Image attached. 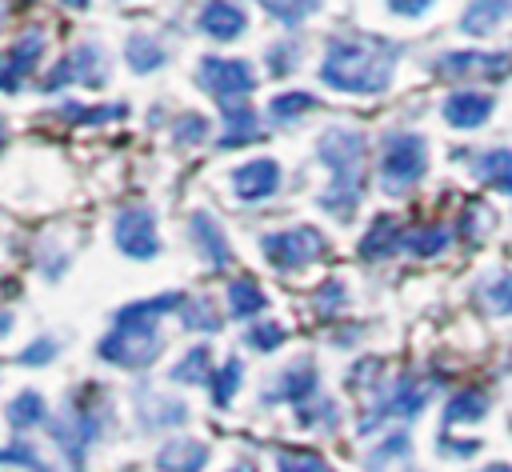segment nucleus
<instances>
[{
  "mask_svg": "<svg viewBox=\"0 0 512 472\" xmlns=\"http://www.w3.org/2000/svg\"><path fill=\"white\" fill-rule=\"evenodd\" d=\"M396 56L400 48L384 36L340 32L324 44L320 84H328L332 92H348V96H380L396 76Z\"/></svg>",
  "mask_w": 512,
  "mask_h": 472,
  "instance_id": "obj_1",
  "label": "nucleus"
},
{
  "mask_svg": "<svg viewBox=\"0 0 512 472\" xmlns=\"http://www.w3.org/2000/svg\"><path fill=\"white\" fill-rule=\"evenodd\" d=\"M364 156H368V140L356 128L332 124L320 140H316V160L328 168V184L320 192V208L332 212L336 220H348L364 196Z\"/></svg>",
  "mask_w": 512,
  "mask_h": 472,
  "instance_id": "obj_2",
  "label": "nucleus"
},
{
  "mask_svg": "<svg viewBox=\"0 0 512 472\" xmlns=\"http://www.w3.org/2000/svg\"><path fill=\"white\" fill-rule=\"evenodd\" d=\"M428 172V140L412 128H392L380 140V188L400 196Z\"/></svg>",
  "mask_w": 512,
  "mask_h": 472,
  "instance_id": "obj_3",
  "label": "nucleus"
},
{
  "mask_svg": "<svg viewBox=\"0 0 512 472\" xmlns=\"http://www.w3.org/2000/svg\"><path fill=\"white\" fill-rule=\"evenodd\" d=\"M160 352H164L160 324H140V320H112V332H104L100 344H96L100 360H108L116 368H128V372L148 368Z\"/></svg>",
  "mask_w": 512,
  "mask_h": 472,
  "instance_id": "obj_4",
  "label": "nucleus"
},
{
  "mask_svg": "<svg viewBox=\"0 0 512 472\" xmlns=\"http://www.w3.org/2000/svg\"><path fill=\"white\" fill-rule=\"evenodd\" d=\"M196 84L224 108H244L248 96L256 92V68L240 56H200L196 64Z\"/></svg>",
  "mask_w": 512,
  "mask_h": 472,
  "instance_id": "obj_5",
  "label": "nucleus"
},
{
  "mask_svg": "<svg viewBox=\"0 0 512 472\" xmlns=\"http://www.w3.org/2000/svg\"><path fill=\"white\" fill-rule=\"evenodd\" d=\"M260 252L276 272H300V268L316 264L328 252V240L312 224H292V228H280V232H264Z\"/></svg>",
  "mask_w": 512,
  "mask_h": 472,
  "instance_id": "obj_6",
  "label": "nucleus"
},
{
  "mask_svg": "<svg viewBox=\"0 0 512 472\" xmlns=\"http://www.w3.org/2000/svg\"><path fill=\"white\" fill-rule=\"evenodd\" d=\"M72 84H84V88H104L108 84V60H104L100 44H92V40L72 44L52 64V72L44 76V92H60V88H72Z\"/></svg>",
  "mask_w": 512,
  "mask_h": 472,
  "instance_id": "obj_7",
  "label": "nucleus"
},
{
  "mask_svg": "<svg viewBox=\"0 0 512 472\" xmlns=\"http://www.w3.org/2000/svg\"><path fill=\"white\" fill-rule=\"evenodd\" d=\"M112 240L124 256L132 260H152L160 256V228H156V216L148 204H128L116 212V224H112Z\"/></svg>",
  "mask_w": 512,
  "mask_h": 472,
  "instance_id": "obj_8",
  "label": "nucleus"
},
{
  "mask_svg": "<svg viewBox=\"0 0 512 472\" xmlns=\"http://www.w3.org/2000/svg\"><path fill=\"white\" fill-rule=\"evenodd\" d=\"M428 396H432V384L420 380V376H400V380H392L388 396H380V404L372 408V416L360 420V432H372V428H380L384 420H412V416H420V408L428 404Z\"/></svg>",
  "mask_w": 512,
  "mask_h": 472,
  "instance_id": "obj_9",
  "label": "nucleus"
},
{
  "mask_svg": "<svg viewBox=\"0 0 512 472\" xmlns=\"http://www.w3.org/2000/svg\"><path fill=\"white\" fill-rule=\"evenodd\" d=\"M44 48H48V32H44V28L20 32V36L0 52V92H20L24 80L36 72V64L44 60Z\"/></svg>",
  "mask_w": 512,
  "mask_h": 472,
  "instance_id": "obj_10",
  "label": "nucleus"
},
{
  "mask_svg": "<svg viewBox=\"0 0 512 472\" xmlns=\"http://www.w3.org/2000/svg\"><path fill=\"white\" fill-rule=\"evenodd\" d=\"M100 432H104V412H96V404L92 408H68L64 420L52 424V436L60 440V448L68 452L72 464L84 460V452L96 444Z\"/></svg>",
  "mask_w": 512,
  "mask_h": 472,
  "instance_id": "obj_11",
  "label": "nucleus"
},
{
  "mask_svg": "<svg viewBox=\"0 0 512 472\" xmlns=\"http://www.w3.org/2000/svg\"><path fill=\"white\" fill-rule=\"evenodd\" d=\"M232 184V196L244 200V204H260L268 196L280 192V164L272 156H256V160H244L240 168H232L228 176Z\"/></svg>",
  "mask_w": 512,
  "mask_h": 472,
  "instance_id": "obj_12",
  "label": "nucleus"
},
{
  "mask_svg": "<svg viewBox=\"0 0 512 472\" xmlns=\"http://www.w3.org/2000/svg\"><path fill=\"white\" fill-rule=\"evenodd\" d=\"M492 108H496V96H492V92H480V88H456V92L444 96L440 116H444V124L472 132V128H480V124H488Z\"/></svg>",
  "mask_w": 512,
  "mask_h": 472,
  "instance_id": "obj_13",
  "label": "nucleus"
},
{
  "mask_svg": "<svg viewBox=\"0 0 512 472\" xmlns=\"http://www.w3.org/2000/svg\"><path fill=\"white\" fill-rule=\"evenodd\" d=\"M188 240H192V248L200 252V260L212 264V268H228V264L236 260V256H232V244H228V236H224V228H220L216 216L204 212V208H196V212L188 216Z\"/></svg>",
  "mask_w": 512,
  "mask_h": 472,
  "instance_id": "obj_14",
  "label": "nucleus"
},
{
  "mask_svg": "<svg viewBox=\"0 0 512 472\" xmlns=\"http://www.w3.org/2000/svg\"><path fill=\"white\" fill-rule=\"evenodd\" d=\"M196 28H200L208 40L228 44V40H240V36H244L248 16H244V8L232 4V0H204L200 12H196Z\"/></svg>",
  "mask_w": 512,
  "mask_h": 472,
  "instance_id": "obj_15",
  "label": "nucleus"
},
{
  "mask_svg": "<svg viewBox=\"0 0 512 472\" xmlns=\"http://www.w3.org/2000/svg\"><path fill=\"white\" fill-rule=\"evenodd\" d=\"M316 388H320L316 364H312V360H296V364H288V368L276 376V384L264 392V404H276V400L304 404L308 396H316Z\"/></svg>",
  "mask_w": 512,
  "mask_h": 472,
  "instance_id": "obj_16",
  "label": "nucleus"
},
{
  "mask_svg": "<svg viewBox=\"0 0 512 472\" xmlns=\"http://www.w3.org/2000/svg\"><path fill=\"white\" fill-rule=\"evenodd\" d=\"M436 76H500L508 72V56L504 52H444L432 64Z\"/></svg>",
  "mask_w": 512,
  "mask_h": 472,
  "instance_id": "obj_17",
  "label": "nucleus"
},
{
  "mask_svg": "<svg viewBox=\"0 0 512 472\" xmlns=\"http://www.w3.org/2000/svg\"><path fill=\"white\" fill-rule=\"evenodd\" d=\"M208 460H212L208 444H204V440H192V436L168 440V444L156 452V468H160V472H204Z\"/></svg>",
  "mask_w": 512,
  "mask_h": 472,
  "instance_id": "obj_18",
  "label": "nucleus"
},
{
  "mask_svg": "<svg viewBox=\"0 0 512 472\" xmlns=\"http://www.w3.org/2000/svg\"><path fill=\"white\" fill-rule=\"evenodd\" d=\"M404 248V228L396 216H376L368 224V232L360 236V256L364 260H388Z\"/></svg>",
  "mask_w": 512,
  "mask_h": 472,
  "instance_id": "obj_19",
  "label": "nucleus"
},
{
  "mask_svg": "<svg viewBox=\"0 0 512 472\" xmlns=\"http://www.w3.org/2000/svg\"><path fill=\"white\" fill-rule=\"evenodd\" d=\"M224 304H228L232 320H260V312L268 308V296L252 276H236L224 292Z\"/></svg>",
  "mask_w": 512,
  "mask_h": 472,
  "instance_id": "obj_20",
  "label": "nucleus"
},
{
  "mask_svg": "<svg viewBox=\"0 0 512 472\" xmlns=\"http://www.w3.org/2000/svg\"><path fill=\"white\" fill-rule=\"evenodd\" d=\"M124 60H128L132 72L148 76V72H156V68L168 64V48H164L152 32H132V36L124 40Z\"/></svg>",
  "mask_w": 512,
  "mask_h": 472,
  "instance_id": "obj_21",
  "label": "nucleus"
},
{
  "mask_svg": "<svg viewBox=\"0 0 512 472\" xmlns=\"http://www.w3.org/2000/svg\"><path fill=\"white\" fill-rule=\"evenodd\" d=\"M472 172H476V180L484 188H496V192L512 196V148H488V152H480L476 164H472Z\"/></svg>",
  "mask_w": 512,
  "mask_h": 472,
  "instance_id": "obj_22",
  "label": "nucleus"
},
{
  "mask_svg": "<svg viewBox=\"0 0 512 472\" xmlns=\"http://www.w3.org/2000/svg\"><path fill=\"white\" fill-rule=\"evenodd\" d=\"M508 12H512V0H472L464 8V16H460V28L468 36H488V32H496V24Z\"/></svg>",
  "mask_w": 512,
  "mask_h": 472,
  "instance_id": "obj_23",
  "label": "nucleus"
},
{
  "mask_svg": "<svg viewBox=\"0 0 512 472\" xmlns=\"http://www.w3.org/2000/svg\"><path fill=\"white\" fill-rule=\"evenodd\" d=\"M4 416H8V424L12 428H36V424H48V404H44V396L40 392H32V388H24V392H16L12 400H8V408H4Z\"/></svg>",
  "mask_w": 512,
  "mask_h": 472,
  "instance_id": "obj_24",
  "label": "nucleus"
},
{
  "mask_svg": "<svg viewBox=\"0 0 512 472\" xmlns=\"http://www.w3.org/2000/svg\"><path fill=\"white\" fill-rule=\"evenodd\" d=\"M260 136V116L244 104V108H232L224 112V132H220V148H240V144H252Z\"/></svg>",
  "mask_w": 512,
  "mask_h": 472,
  "instance_id": "obj_25",
  "label": "nucleus"
},
{
  "mask_svg": "<svg viewBox=\"0 0 512 472\" xmlns=\"http://www.w3.org/2000/svg\"><path fill=\"white\" fill-rule=\"evenodd\" d=\"M448 240H452V232L440 220H428V224H416V228L404 232V252H412V256H440L448 248Z\"/></svg>",
  "mask_w": 512,
  "mask_h": 472,
  "instance_id": "obj_26",
  "label": "nucleus"
},
{
  "mask_svg": "<svg viewBox=\"0 0 512 472\" xmlns=\"http://www.w3.org/2000/svg\"><path fill=\"white\" fill-rule=\"evenodd\" d=\"M128 116V104H76V100H68L64 108H60V120H68V124H84V128H100V124H116V120H124Z\"/></svg>",
  "mask_w": 512,
  "mask_h": 472,
  "instance_id": "obj_27",
  "label": "nucleus"
},
{
  "mask_svg": "<svg viewBox=\"0 0 512 472\" xmlns=\"http://www.w3.org/2000/svg\"><path fill=\"white\" fill-rule=\"evenodd\" d=\"M488 412V392L484 388H460L448 404H444V424H472Z\"/></svg>",
  "mask_w": 512,
  "mask_h": 472,
  "instance_id": "obj_28",
  "label": "nucleus"
},
{
  "mask_svg": "<svg viewBox=\"0 0 512 472\" xmlns=\"http://www.w3.org/2000/svg\"><path fill=\"white\" fill-rule=\"evenodd\" d=\"M316 108V96L312 92H304V88H292V92H280V96H272V104H268V120L272 124H296L304 112H312Z\"/></svg>",
  "mask_w": 512,
  "mask_h": 472,
  "instance_id": "obj_29",
  "label": "nucleus"
},
{
  "mask_svg": "<svg viewBox=\"0 0 512 472\" xmlns=\"http://www.w3.org/2000/svg\"><path fill=\"white\" fill-rule=\"evenodd\" d=\"M172 380L176 384H208L212 380V352L204 344L188 348L176 364H172Z\"/></svg>",
  "mask_w": 512,
  "mask_h": 472,
  "instance_id": "obj_30",
  "label": "nucleus"
},
{
  "mask_svg": "<svg viewBox=\"0 0 512 472\" xmlns=\"http://www.w3.org/2000/svg\"><path fill=\"white\" fill-rule=\"evenodd\" d=\"M240 380H244V364H240V356H228L216 372H212V404L216 408H228L232 400H236V392H240Z\"/></svg>",
  "mask_w": 512,
  "mask_h": 472,
  "instance_id": "obj_31",
  "label": "nucleus"
},
{
  "mask_svg": "<svg viewBox=\"0 0 512 472\" xmlns=\"http://www.w3.org/2000/svg\"><path fill=\"white\" fill-rule=\"evenodd\" d=\"M140 420L148 428H172V424H184L188 420V408L180 400H168V396H156L152 404H140Z\"/></svg>",
  "mask_w": 512,
  "mask_h": 472,
  "instance_id": "obj_32",
  "label": "nucleus"
},
{
  "mask_svg": "<svg viewBox=\"0 0 512 472\" xmlns=\"http://www.w3.org/2000/svg\"><path fill=\"white\" fill-rule=\"evenodd\" d=\"M184 316V328H196V332H220L224 328V316L216 312V304L212 300H204V296H196V300H184V308H180Z\"/></svg>",
  "mask_w": 512,
  "mask_h": 472,
  "instance_id": "obj_33",
  "label": "nucleus"
},
{
  "mask_svg": "<svg viewBox=\"0 0 512 472\" xmlns=\"http://www.w3.org/2000/svg\"><path fill=\"white\" fill-rule=\"evenodd\" d=\"M324 0H260V8L268 12V16H276L284 28H296V24H304L316 8H320Z\"/></svg>",
  "mask_w": 512,
  "mask_h": 472,
  "instance_id": "obj_34",
  "label": "nucleus"
},
{
  "mask_svg": "<svg viewBox=\"0 0 512 472\" xmlns=\"http://www.w3.org/2000/svg\"><path fill=\"white\" fill-rule=\"evenodd\" d=\"M0 464H20V468H28V472H56V468L40 456V448L28 444V440H16V444L0 448Z\"/></svg>",
  "mask_w": 512,
  "mask_h": 472,
  "instance_id": "obj_35",
  "label": "nucleus"
},
{
  "mask_svg": "<svg viewBox=\"0 0 512 472\" xmlns=\"http://www.w3.org/2000/svg\"><path fill=\"white\" fill-rule=\"evenodd\" d=\"M276 472H332V464L316 452H304V448H284L276 452Z\"/></svg>",
  "mask_w": 512,
  "mask_h": 472,
  "instance_id": "obj_36",
  "label": "nucleus"
},
{
  "mask_svg": "<svg viewBox=\"0 0 512 472\" xmlns=\"http://www.w3.org/2000/svg\"><path fill=\"white\" fill-rule=\"evenodd\" d=\"M284 324H276V320H256L252 328H248V348H256V352H276L280 344H284Z\"/></svg>",
  "mask_w": 512,
  "mask_h": 472,
  "instance_id": "obj_37",
  "label": "nucleus"
},
{
  "mask_svg": "<svg viewBox=\"0 0 512 472\" xmlns=\"http://www.w3.org/2000/svg\"><path fill=\"white\" fill-rule=\"evenodd\" d=\"M172 136H176V144H204L208 140V120L200 116V112H184L176 124H172Z\"/></svg>",
  "mask_w": 512,
  "mask_h": 472,
  "instance_id": "obj_38",
  "label": "nucleus"
},
{
  "mask_svg": "<svg viewBox=\"0 0 512 472\" xmlns=\"http://www.w3.org/2000/svg\"><path fill=\"white\" fill-rule=\"evenodd\" d=\"M296 56H300L296 40H292V44H288V40L272 44V48H268V72H272V76H284V72H292V68H296Z\"/></svg>",
  "mask_w": 512,
  "mask_h": 472,
  "instance_id": "obj_39",
  "label": "nucleus"
},
{
  "mask_svg": "<svg viewBox=\"0 0 512 472\" xmlns=\"http://www.w3.org/2000/svg\"><path fill=\"white\" fill-rule=\"evenodd\" d=\"M56 352H60V344H56L52 336H40V340H32V344L20 352V364H32V368H40V364L56 360Z\"/></svg>",
  "mask_w": 512,
  "mask_h": 472,
  "instance_id": "obj_40",
  "label": "nucleus"
},
{
  "mask_svg": "<svg viewBox=\"0 0 512 472\" xmlns=\"http://www.w3.org/2000/svg\"><path fill=\"white\" fill-rule=\"evenodd\" d=\"M344 304V284L340 280H324L316 292V312L320 316H336V308Z\"/></svg>",
  "mask_w": 512,
  "mask_h": 472,
  "instance_id": "obj_41",
  "label": "nucleus"
},
{
  "mask_svg": "<svg viewBox=\"0 0 512 472\" xmlns=\"http://www.w3.org/2000/svg\"><path fill=\"white\" fill-rule=\"evenodd\" d=\"M396 456H408V436H404V432L388 436V440L368 456V464H372V468H380V464H388V460H396Z\"/></svg>",
  "mask_w": 512,
  "mask_h": 472,
  "instance_id": "obj_42",
  "label": "nucleus"
},
{
  "mask_svg": "<svg viewBox=\"0 0 512 472\" xmlns=\"http://www.w3.org/2000/svg\"><path fill=\"white\" fill-rule=\"evenodd\" d=\"M488 300H492V308H496L500 316H512V272H504L500 280H492Z\"/></svg>",
  "mask_w": 512,
  "mask_h": 472,
  "instance_id": "obj_43",
  "label": "nucleus"
},
{
  "mask_svg": "<svg viewBox=\"0 0 512 472\" xmlns=\"http://www.w3.org/2000/svg\"><path fill=\"white\" fill-rule=\"evenodd\" d=\"M432 4H436V0H388V8H392L396 16H424Z\"/></svg>",
  "mask_w": 512,
  "mask_h": 472,
  "instance_id": "obj_44",
  "label": "nucleus"
},
{
  "mask_svg": "<svg viewBox=\"0 0 512 472\" xmlns=\"http://www.w3.org/2000/svg\"><path fill=\"white\" fill-rule=\"evenodd\" d=\"M476 448H480L476 440H444V452H448V456H472Z\"/></svg>",
  "mask_w": 512,
  "mask_h": 472,
  "instance_id": "obj_45",
  "label": "nucleus"
},
{
  "mask_svg": "<svg viewBox=\"0 0 512 472\" xmlns=\"http://www.w3.org/2000/svg\"><path fill=\"white\" fill-rule=\"evenodd\" d=\"M12 332V316L8 312H0V336H8Z\"/></svg>",
  "mask_w": 512,
  "mask_h": 472,
  "instance_id": "obj_46",
  "label": "nucleus"
},
{
  "mask_svg": "<svg viewBox=\"0 0 512 472\" xmlns=\"http://www.w3.org/2000/svg\"><path fill=\"white\" fill-rule=\"evenodd\" d=\"M228 472H260V468H256V464H248V460H240V464H232Z\"/></svg>",
  "mask_w": 512,
  "mask_h": 472,
  "instance_id": "obj_47",
  "label": "nucleus"
},
{
  "mask_svg": "<svg viewBox=\"0 0 512 472\" xmlns=\"http://www.w3.org/2000/svg\"><path fill=\"white\" fill-rule=\"evenodd\" d=\"M480 472H512V464H488V468H480Z\"/></svg>",
  "mask_w": 512,
  "mask_h": 472,
  "instance_id": "obj_48",
  "label": "nucleus"
},
{
  "mask_svg": "<svg viewBox=\"0 0 512 472\" xmlns=\"http://www.w3.org/2000/svg\"><path fill=\"white\" fill-rule=\"evenodd\" d=\"M4 144H8V124H4V116H0V152H4Z\"/></svg>",
  "mask_w": 512,
  "mask_h": 472,
  "instance_id": "obj_49",
  "label": "nucleus"
},
{
  "mask_svg": "<svg viewBox=\"0 0 512 472\" xmlns=\"http://www.w3.org/2000/svg\"><path fill=\"white\" fill-rule=\"evenodd\" d=\"M64 8H88V0H60Z\"/></svg>",
  "mask_w": 512,
  "mask_h": 472,
  "instance_id": "obj_50",
  "label": "nucleus"
},
{
  "mask_svg": "<svg viewBox=\"0 0 512 472\" xmlns=\"http://www.w3.org/2000/svg\"><path fill=\"white\" fill-rule=\"evenodd\" d=\"M0 20H4V0H0Z\"/></svg>",
  "mask_w": 512,
  "mask_h": 472,
  "instance_id": "obj_51",
  "label": "nucleus"
}]
</instances>
